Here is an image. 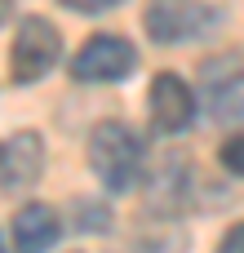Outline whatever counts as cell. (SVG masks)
Instances as JSON below:
<instances>
[{"label": "cell", "instance_id": "6da1fadb", "mask_svg": "<svg viewBox=\"0 0 244 253\" xmlns=\"http://www.w3.org/2000/svg\"><path fill=\"white\" fill-rule=\"evenodd\" d=\"M89 165H93V173L102 178L107 191H129L138 182V169H142V138L129 125L107 120L89 138Z\"/></svg>", "mask_w": 244, "mask_h": 253}, {"label": "cell", "instance_id": "7a4b0ae2", "mask_svg": "<svg viewBox=\"0 0 244 253\" xmlns=\"http://www.w3.org/2000/svg\"><path fill=\"white\" fill-rule=\"evenodd\" d=\"M200 89L209 102V116L218 125L244 120V58L240 53H218L200 67Z\"/></svg>", "mask_w": 244, "mask_h": 253}, {"label": "cell", "instance_id": "3957f363", "mask_svg": "<svg viewBox=\"0 0 244 253\" xmlns=\"http://www.w3.org/2000/svg\"><path fill=\"white\" fill-rule=\"evenodd\" d=\"M58 53H62V36H58V27H53L49 18H27V22L18 27V36H13L9 71H13L18 84H31V80H40V76L58 62Z\"/></svg>", "mask_w": 244, "mask_h": 253}, {"label": "cell", "instance_id": "277c9868", "mask_svg": "<svg viewBox=\"0 0 244 253\" xmlns=\"http://www.w3.org/2000/svg\"><path fill=\"white\" fill-rule=\"evenodd\" d=\"M133 62H138V49L124 36H93L71 58V76L84 84H116L133 71Z\"/></svg>", "mask_w": 244, "mask_h": 253}, {"label": "cell", "instance_id": "5b68a950", "mask_svg": "<svg viewBox=\"0 0 244 253\" xmlns=\"http://www.w3.org/2000/svg\"><path fill=\"white\" fill-rule=\"evenodd\" d=\"M142 22L156 44H178V40H196L213 22V9L204 0H151Z\"/></svg>", "mask_w": 244, "mask_h": 253}, {"label": "cell", "instance_id": "8992f818", "mask_svg": "<svg viewBox=\"0 0 244 253\" xmlns=\"http://www.w3.org/2000/svg\"><path fill=\"white\" fill-rule=\"evenodd\" d=\"M147 107H151V120H156L160 133H182V129H191V120H196V93H191V84H187L182 76H173V71H160V76L151 80Z\"/></svg>", "mask_w": 244, "mask_h": 253}, {"label": "cell", "instance_id": "52a82bcc", "mask_svg": "<svg viewBox=\"0 0 244 253\" xmlns=\"http://www.w3.org/2000/svg\"><path fill=\"white\" fill-rule=\"evenodd\" d=\"M44 169V142L40 133H9L0 142V191H22Z\"/></svg>", "mask_w": 244, "mask_h": 253}, {"label": "cell", "instance_id": "ba28073f", "mask_svg": "<svg viewBox=\"0 0 244 253\" xmlns=\"http://www.w3.org/2000/svg\"><path fill=\"white\" fill-rule=\"evenodd\" d=\"M62 236V222L49 205H22L13 218V249L18 253H49Z\"/></svg>", "mask_w": 244, "mask_h": 253}, {"label": "cell", "instance_id": "9c48e42d", "mask_svg": "<svg viewBox=\"0 0 244 253\" xmlns=\"http://www.w3.org/2000/svg\"><path fill=\"white\" fill-rule=\"evenodd\" d=\"M222 165H227L236 178H244V133H236V138L222 142Z\"/></svg>", "mask_w": 244, "mask_h": 253}, {"label": "cell", "instance_id": "30bf717a", "mask_svg": "<svg viewBox=\"0 0 244 253\" xmlns=\"http://www.w3.org/2000/svg\"><path fill=\"white\" fill-rule=\"evenodd\" d=\"M67 9H76V13H102V9H116L120 0H62Z\"/></svg>", "mask_w": 244, "mask_h": 253}, {"label": "cell", "instance_id": "8fae6325", "mask_svg": "<svg viewBox=\"0 0 244 253\" xmlns=\"http://www.w3.org/2000/svg\"><path fill=\"white\" fill-rule=\"evenodd\" d=\"M218 253H244V222H236V227H231V231L222 236Z\"/></svg>", "mask_w": 244, "mask_h": 253}, {"label": "cell", "instance_id": "7c38bea8", "mask_svg": "<svg viewBox=\"0 0 244 253\" xmlns=\"http://www.w3.org/2000/svg\"><path fill=\"white\" fill-rule=\"evenodd\" d=\"M9 13H13V0H0V27L9 22Z\"/></svg>", "mask_w": 244, "mask_h": 253}, {"label": "cell", "instance_id": "4fadbf2b", "mask_svg": "<svg viewBox=\"0 0 244 253\" xmlns=\"http://www.w3.org/2000/svg\"><path fill=\"white\" fill-rule=\"evenodd\" d=\"M0 253H4V245H0Z\"/></svg>", "mask_w": 244, "mask_h": 253}]
</instances>
